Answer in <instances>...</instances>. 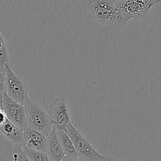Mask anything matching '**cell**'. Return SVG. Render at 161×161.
I'll return each mask as SVG.
<instances>
[{"label":"cell","instance_id":"1","mask_svg":"<svg viewBox=\"0 0 161 161\" xmlns=\"http://www.w3.org/2000/svg\"><path fill=\"white\" fill-rule=\"evenodd\" d=\"M85 14L104 31L124 28L118 16L116 0H80Z\"/></svg>","mask_w":161,"mask_h":161},{"label":"cell","instance_id":"2","mask_svg":"<svg viewBox=\"0 0 161 161\" xmlns=\"http://www.w3.org/2000/svg\"><path fill=\"white\" fill-rule=\"evenodd\" d=\"M154 4V0H116L118 16L123 27L130 20L138 21L146 18Z\"/></svg>","mask_w":161,"mask_h":161},{"label":"cell","instance_id":"3","mask_svg":"<svg viewBox=\"0 0 161 161\" xmlns=\"http://www.w3.org/2000/svg\"><path fill=\"white\" fill-rule=\"evenodd\" d=\"M28 127L40 132L46 137L48 136L53 127V122L48 113L41 105L31 100L25 105Z\"/></svg>","mask_w":161,"mask_h":161},{"label":"cell","instance_id":"4","mask_svg":"<svg viewBox=\"0 0 161 161\" xmlns=\"http://www.w3.org/2000/svg\"><path fill=\"white\" fill-rule=\"evenodd\" d=\"M67 132L73 142L77 157L82 161H101L104 156L99 153L84 138L83 135L72 125V123L68 125Z\"/></svg>","mask_w":161,"mask_h":161},{"label":"cell","instance_id":"5","mask_svg":"<svg viewBox=\"0 0 161 161\" xmlns=\"http://www.w3.org/2000/svg\"><path fill=\"white\" fill-rule=\"evenodd\" d=\"M5 70L6 75V94L13 100L25 105L29 100L28 86L14 73L9 64H6Z\"/></svg>","mask_w":161,"mask_h":161},{"label":"cell","instance_id":"6","mask_svg":"<svg viewBox=\"0 0 161 161\" xmlns=\"http://www.w3.org/2000/svg\"><path fill=\"white\" fill-rule=\"evenodd\" d=\"M48 114L56 130H67L71 123L69 105L63 97H56L49 105Z\"/></svg>","mask_w":161,"mask_h":161},{"label":"cell","instance_id":"7","mask_svg":"<svg viewBox=\"0 0 161 161\" xmlns=\"http://www.w3.org/2000/svg\"><path fill=\"white\" fill-rule=\"evenodd\" d=\"M3 109L7 119L19 128L24 130L28 127L25 105L13 100L6 93L3 96Z\"/></svg>","mask_w":161,"mask_h":161},{"label":"cell","instance_id":"8","mask_svg":"<svg viewBox=\"0 0 161 161\" xmlns=\"http://www.w3.org/2000/svg\"><path fill=\"white\" fill-rule=\"evenodd\" d=\"M24 146L33 150L47 152V137L29 127H27L24 130Z\"/></svg>","mask_w":161,"mask_h":161},{"label":"cell","instance_id":"9","mask_svg":"<svg viewBox=\"0 0 161 161\" xmlns=\"http://www.w3.org/2000/svg\"><path fill=\"white\" fill-rule=\"evenodd\" d=\"M0 133L8 141V144L24 146V130L19 128L12 122L6 119L0 127Z\"/></svg>","mask_w":161,"mask_h":161},{"label":"cell","instance_id":"10","mask_svg":"<svg viewBox=\"0 0 161 161\" xmlns=\"http://www.w3.org/2000/svg\"><path fill=\"white\" fill-rule=\"evenodd\" d=\"M47 153L51 161H62L65 158V154L58 140L57 130L53 127L50 135L47 137Z\"/></svg>","mask_w":161,"mask_h":161},{"label":"cell","instance_id":"11","mask_svg":"<svg viewBox=\"0 0 161 161\" xmlns=\"http://www.w3.org/2000/svg\"><path fill=\"white\" fill-rule=\"evenodd\" d=\"M0 161H31L25 153L23 146L8 144L2 153Z\"/></svg>","mask_w":161,"mask_h":161},{"label":"cell","instance_id":"12","mask_svg":"<svg viewBox=\"0 0 161 161\" xmlns=\"http://www.w3.org/2000/svg\"><path fill=\"white\" fill-rule=\"evenodd\" d=\"M57 135H58V140L62 147L63 151L66 157H77L76 151H75V146H74L72 138L68 134L67 130H56Z\"/></svg>","mask_w":161,"mask_h":161},{"label":"cell","instance_id":"13","mask_svg":"<svg viewBox=\"0 0 161 161\" xmlns=\"http://www.w3.org/2000/svg\"><path fill=\"white\" fill-rule=\"evenodd\" d=\"M23 149L31 161H51L47 153L33 150L26 146H23Z\"/></svg>","mask_w":161,"mask_h":161},{"label":"cell","instance_id":"14","mask_svg":"<svg viewBox=\"0 0 161 161\" xmlns=\"http://www.w3.org/2000/svg\"><path fill=\"white\" fill-rule=\"evenodd\" d=\"M7 64H9V51L7 44L0 31V67L5 69Z\"/></svg>","mask_w":161,"mask_h":161},{"label":"cell","instance_id":"15","mask_svg":"<svg viewBox=\"0 0 161 161\" xmlns=\"http://www.w3.org/2000/svg\"><path fill=\"white\" fill-rule=\"evenodd\" d=\"M6 93V75L5 69L0 67V95Z\"/></svg>","mask_w":161,"mask_h":161},{"label":"cell","instance_id":"16","mask_svg":"<svg viewBox=\"0 0 161 161\" xmlns=\"http://www.w3.org/2000/svg\"><path fill=\"white\" fill-rule=\"evenodd\" d=\"M6 119H7V118H6V114H5L3 108H1V107H0V127H1V126L3 125L5 122H6Z\"/></svg>","mask_w":161,"mask_h":161},{"label":"cell","instance_id":"17","mask_svg":"<svg viewBox=\"0 0 161 161\" xmlns=\"http://www.w3.org/2000/svg\"><path fill=\"white\" fill-rule=\"evenodd\" d=\"M62 161H82V160H80V159H79L78 157H65V158H64Z\"/></svg>","mask_w":161,"mask_h":161},{"label":"cell","instance_id":"18","mask_svg":"<svg viewBox=\"0 0 161 161\" xmlns=\"http://www.w3.org/2000/svg\"><path fill=\"white\" fill-rule=\"evenodd\" d=\"M101 161H120L119 160H116V159L115 158H113V157H104V159H102Z\"/></svg>","mask_w":161,"mask_h":161},{"label":"cell","instance_id":"19","mask_svg":"<svg viewBox=\"0 0 161 161\" xmlns=\"http://www.w3.org/2000/svg\"><path fill=\"white\" fill-rule=\"evenodd\" d=\"M3 95H0V107L3 108Z\"/></svg>","mask_w":161,"mask_h":161},{"label":"cell","instance_id":"20","mask_svg":"<svg viewBox=\"0 0 161 161\" xmlns=\"http://www.w3.org/2000/svg\"><path fill=\"white\" fill-rule=\"evenodd\" d=\"M161 3V0H154V4H158V3Z\"/></svg>","mask_w":161,"mask_h":161},{"label":"cell","instance_id":"21","mask_svg":"<svg viewBox=\"0 0 161 161\" xmlns=\"http://www.w3.org/2000/svg\"><path fill=\"white\" fill-rule=\"evenodd\" d=\"M3 2H4V0H0V5H1Z\"/></svg>","mask_w":161,"mask_h":161}]
</instances>
